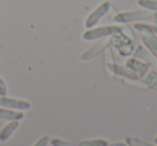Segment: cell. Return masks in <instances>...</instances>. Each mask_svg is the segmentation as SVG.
<instances>
[{
  "label": "cell",
  "mask_w": 157,
  "mask_h": 146,
  "mask_svg": "<svg viewBox=\"0 0 157 146\" xmlns=\"http://www.w3.org/2000/svg\"><path fill=\"white\" fill-rule=\"evenodd\" d=\"M110 43L117 50L122 56H129L135 51V44L132 40L125 36L123 31H118L112 35V38H110Z\"/></svg>",
  "instance_id": "obj_1"
},
{
  "label": "cell",
  "mask_w": 157,
  "mask_h": 146,
  "mask_svg": "<svg viewBox=\"0 0 157 146\" xmlns=\"http://www.w3.org/2000/svg\"><path fill=\"white\" fill-rule=\"evenodd\" d=\"M52 144L53 145H69V144L65 143V142H60V140H53Z\"/></svg>",
  "instance_id": "obj_19"
},
{
  "label": "cell",
  "mask_w": 157,
  "mask_h": 146,
  "mask_svg": "<svg viewBox=\"0 0 157 146\" xmlns=\"http://www.w3.org/2000/svg\"><path fill=\"white\" fill-rule=\"evenodd\" d=\"M107 141L105 140H92V141H85L81 142L80 145L85 146V145H107Z\"/></svg>",
  "instance_id": "obj_16"
},
{
  "label": "cell",
  "mask_w": 157,
  "mask_h": 146,
  "mask_svg": "<svg viewBox=\"0 0 157 146\" xmlns=\"http://www.w3.org/2000/svg\"><path fill=\"white\" fill-rule=\"evenodd\" d=\"M124 28L123 27H116V26H107V27H99V28L90 29L86 32H84L83 39L86 41H92V40H96L98 38L107 37V36L113 35L118 31H123Z\"/></svg>",
  "instance_id": "obj_2"
},
{
  "label": "cell",
  "mask_w": 157,
  "mask_h": 146,
  "mask_svg": "<svg viewBox=\"0 0 157 146\" xmlns=\"http://www.w3.org/2000/svg\"><path fill=\"white\" fill-rule=\"evenodd\" d=\"M154 17H155V22L157 23V13H156V14H155V15H154Z\"/></svg>",
  "instance_id": "obj_20"
},
{
  "label": "cell",
  "mask_w": 157,
  "mask_h": 146,
  "mask_svg": "<svg viewBox=\"0 0 157 146\" xmlns=\"http://www.w3.org/2000/svg\"><path fill=\"white\" fill-rule=\"evenodd\" d=\"M24 118V113L17 110H11L7 107H0V120H21Z\"/></svg>",
  "instance_id": "obj_10"
},
{
  "label": "cell",
  "mask_w": 157,
  "mask_h": 146,
  "mask_svg": "<svg viewBox=\"0 0 157 146\" xmlns=\"http://www.w3.org/2000/svg\"><path fill=\"white\" fill-rule=\"evenodd\" d=\"M108 69H109L111 72H113L114 74H120V75H122V77H128V79H132V80L139 79V77H138L132 71H130L128 68H127V69H124L122 66H117L113 62L108 63Z\"/></svg>",
  "instance_id": "obj_11"
},
{
  "label": "cell",
  "mask_w": 157,
  "mask_h": 146,
  "mask_svg": "<svg viewBox=\"0 0 157 146\" xmlns=\"http://www.w3.org/2000/svg\"><path fill=\"white\" fill-rule=\"evenodd\" d=\"M138 3L139 6L148 10L157 11V0H138Z\"/></svg>",
  "instance_id": "obj_14"
},
{
  "label": "cell",
  "mask_w": 157,
  "mask_h": 146,
  "mask_svg": "<svg viewBox=\"0 0 157 146\" xmlns=\"http://www.w3.org/2000/svg\"><path fill=\"white\" fill-rule=\"evenodd\" d=\"M110 44V40H103V41L99 42V43L95 44L92 48L87 50L86 52H84L81 56V59L84 61L90 60V59L95 58L97 55H99L100 53H102L105 50H107V46Z\"/></svg>",
  "instance_id": "obj_7"
},
{
  "label": "cell",
  "mask_w": 157,
  "mask_h": 146,
  "mask_svg": "<svg viewBox=\"0 0 157 146\" xmlns=\"http://www.w3.org/2000/svg\"><path fill=\"white\" fill-rule=\"evenodd\" d=\"M8 95V86L3 79L0 77V96H7Z\"/></svg>",
  "instance_id": "obj_17"
},
{
  "label": "cell",
  "mask_w": 157,
  "mask_h": 146,
  "mask_svg": "<svg viewBox=\"0 0 157 146\" xmlns=\"http://www.w3.org/2000/svg\"><path fill=\"white\" fill-rule=\"evenodd\" d=\"M144 83L152 89L157 90V73L155 71H147L144 77Z\"/></svg>",
  "instance_id": "obj_13"
},
{
  "label": "cell",
  "mask_w": 157,
  "mask_h": 146,
  "mask_svg": "<svg viewBox=\"0 0 157 146\" xmlns=\"http://www.w3.org/2000/svg\"><path fill=\"white\" fill-rule=\"evenodd\" d=\"M155 143L157 144V137H155Z\"/></svg>",
  "instance_id": "obj_21"
},
{
  "label": "cell",
  "mask_w": 157,
  "mask_h": 146,
  "mask_svg": "<svg viewBox=\"0 0 157 146\" xmlns=\"http://www.w3.org/2000/svg\"><path fill=\"white\" fill-rule=\"evenodd\" d=\"M0 107H7L11 110H17V111H26L31 107L30 102L22 99L10 98L8 96H0Z\"/></svg>",
  "instance_id": "obj_5"
},
{
  "label": "cell",
  "mask_w": 157,
  "mask_h": 146,
  "mask_svg": "<svg viewBox=\"0 0 157 146\" xmlns=\"http://www.w3.org/2000/svg\"><path fill=\"white\" fill-rule=\"evenodd\" d=\"M48 140H50V139H48V135H44V137H41V139H40L39 141H38V142H36V143H35V145H36V146L46 145V144L48 143Z\"/></svg>",
  "instance_id": "obj_18"
},
{
  "label": "cell",
  "mask_w": 157,
  "mask_h": 146,
  "mask_svg": "<svg viewBox=\"0 0 157 146\" xmlns=\"http://www.w3.org/2000/svg\"><path fill=\"white\" fill-rule=\"evenodd\" d=\"M18 127H20V120H9L2 128L0 129V142L8 141Z\"/></svg>",
  "instance_id": "obj_9"
},
{
  "label": "cell",
  "mask_w": 157,
  "mask_h": 146,
  "mask_svg": "<svg viewBox=\"0 0 157 146\" xmlns=\"http://www.w3.org/2000/svg\"><path fill=\"white\" fill-rule=\"evenodd\" d=\"M135 28L138 29V30H140V31H152V32H154V33H156V35H157V27H153V26H150V25L136 24Z\"/></svg>",
  "instance_id": "obj_15"
},
{
  "label": "cell",
  "mask_w": 157,
  "mask_h": 146,
  "mask_svg": "<svg viewBox=\"0 0 157 146\" xmlns=\"http://www.w3.org/2000/svg\"><path fill=\"white\" fill-rule=\"evenodd\" d=\"M133 56L136 57V58L140 59V60H144L146 61L147 63H154V58L152 57V54H151V52L148 53L147 51L145 50V48L143 47V46L141 45H138L137 48H136V51H133Z\"/></svg>",
  "instance_id": "obj_12"
},
{
  "label": "cell",
  "mask_w": 157,
  "mask_h": 146,
  "mask_svg": "<svg viewBox=\"0 0 157 146\" xmlns=\"http://www.w3.org/2000/svg\"><path fill=\"white\" fill-rule=\"evenodd\" d=\"M142 41L146 47L150 50L151 54L157 58V36L152 31H141Z\"/></svg>",
  "instance_id": "obj_8"
},
{
  "label": "cell",
  "mask_w": 157,
  "mask_h": 146,
  "mask_svg": "<svg viewBox=\"0 0 157 146\" xmlns=\"http://www.w3.org/2000/svg\"><path fill=\"white\" fill-rule=\"evenodd\" d=\"M111 7V2L110 1H105L102 2L98 8L94 10L90 15L87 16L85 21V27L87 29H90L92 27H94L95 25L98 24V22L109 12V9Z\"/></svg>",
  "instance_id": "obj_4"
},
{
  "label": "cell",
  "mask_w": 157,
  "mask_h": 146,
  "mask_svg": "<svg viewBox=\"0 0 157 146\" xmlns=\"http://www.w3.org/2000/svg\"><path fill=\"white\" fill-rule=\"evenodd\" d=\"M126 68H128L130 71H132L138 77H143L148 71V65L147 63L142 62V60L138 58H130L127 60Z\"/></svg>",
  "instance_id": "obj_6"
},
{
  "label": "cell",
  "mask_w": 157,
  "mask_h": 146,
  "mask_svg": "<svg viewBox=\"0 0 157 146\" xmlns=\"http://www.w3.org/2000/svg\"><path fill=\"white\" fill-rule=\"evenodd\" d=\"M152 17L150 11H128L118 13L114 16V21L117 23H130L136 21H144Z\"/></svg>",
  "instance_id": "obj_3"
}]
</instances>
